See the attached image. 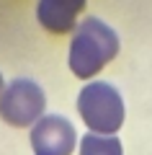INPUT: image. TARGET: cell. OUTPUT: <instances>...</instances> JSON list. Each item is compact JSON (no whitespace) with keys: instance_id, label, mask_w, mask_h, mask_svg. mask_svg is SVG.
Here are the masks:
<instances>
[{"instance_id":"cell-5","label":"cell","mask_w":152,"mask_h":155,"mask_svg":"<svg viewBox=\"0 0 152 155\" xmlns=\"http://www.w3.org/2000/svg\"><path fill=\"white\" fill-rule=\"evenodd\" d=\"M85 8V0H39L36 18L47 31L67 34L77 21V13Z\"/></svg>"},{"instance_id":"cell-7","label":"cell","mask_w":152,"mask_h":155,"mask_svg":"<svg viewBox=\"0 0 152 155\" xmlns=\"http://www.w3.org/2000/svg\"><path fill=\"white\" fill-rule=\"evenodd\" d=\"M0 93H3V75H0Z\"/></svg>"},{"instance_id":"cell-6","label":"cell","mask_w":152,"mask_h":155,"mask_svg":"<svg viewBox=\"0 0 152 155\" xmlns=\"http://www.w3.org/2000/svg\"><path fill=\"white\" fill-rule=\"evenodd\" d=\"M80 155H124L116 134H95L88 132L80 140Z\"/></svg>"},{"instance_id":"cell-4","label":"cell","mask_w":152,"mask_h":155,"mask_svg":"<svg viewBox=\"0 0 152 155\" xmlns=\"http://www.w3.org/2000/svg\"><path fill=\"white\" fill-rule=\"evenodd\" d=\"M75 142V127L60 114L41 116L31 129V147L36 155H72Z\"/></svg>"},{"instance_id":"cell-1","label":"cell","mask_w":152,"mask_h":155,"mask_svg":"<svg viewBox=\"0 0 152 155\" xmlns=\"http://www.w3.org/2000/svg\"><path fill=\"white\" fill-rule=\"evenodd\" d=\"M119 54V36L101 18H85L75 28L70 44V70L80 80L98 75Z\"/></svg>"},{"instance_id":"cell-3","label":"cell","mask_w":152,"mask_h":155,"mask_svg":"<svg viewBox=\"0 0 152 155\" xmlns=\"http://www.w3.org/2000/svg\"><path fill=\"white\" fill-rule=\"evenodd\" d=\"M47 96L34 80H13L0 93V116L13 127H31L41 119Z\"/></svg>"},{"instance_id":"cell-2","label":"cell","mask_w":152,"mask_h":155,"mask_svg":"<svg viewBox=\"0 0 152 155\" xmlns=\"http://www.w3.org/2000/svg\"><path fill=\"white\" fill-rule=\"evenodd\" d=\"M77 111L88 129L95 134H116L124 124V101L121 93L108 83L93 80L77 96Z\"/></svg>"}]
</instances>
